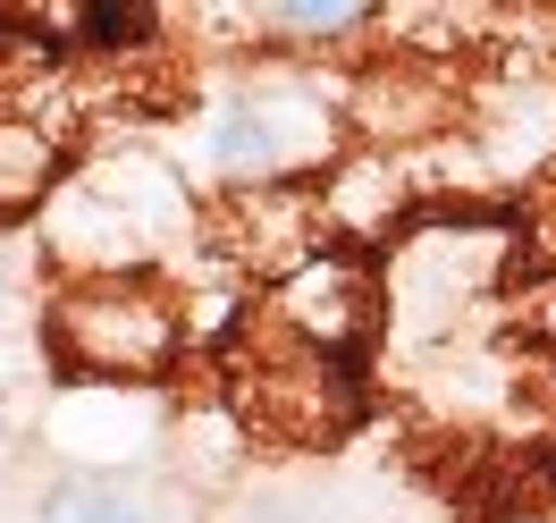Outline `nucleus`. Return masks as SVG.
<instances>
[{
	"mask_svg": "<svg viewBox=\"0 0 556 523\" xmlns=\"http://www.w3.org/2000/svg\"><path fill=\"white\" fill-rule=\"evenodd\" d=\"M51 347L76 372H161L177 354V304L152 279L68 287L60 313H51Z\"/></svg>",
	"mask_w": 556,
	"mask_h": 523,
	"instance_id": "1",
	"label": "nucleus"
},
{
	"mask_svg": "<svg viewBox=\"0 0 556 523\" xmlns=\"http://www.w3.org/2000/svg\"><path fill=\"white\" fill-rule=\"evenodd\" d=\"M270 321L304 354H329V363H338V354L363 347V329H371V271L346 262V253H320V262H304V271H287V279L270 287Z\"/></svg>",
	"mask_w": 556,
	"mask_h": 523,
	"instance_id": "2",
	"label": "nucleus"
},
{
	"mask_svg": "<svg viewBox=\"0 0 556 523\" xmlns=\"http://www.w3.org/2000/svg\"><path fill=\"white\" fill-rule=\"evenodd\" d=\"M51 144L35 136V127H17V119H0V211H17V203H35L42 186H51Z\"/></svg>",
	"mask_w": 556,
	"mask_h": 523,
	"instance_id": "3",
	"label": "nucleus"
},
{
	"mask_svg": "<svg viewBox=\"0 0 556 523\" xmlns=\"http://www.w3.org/2000/svg\"><path fill=\"white\" fill-rule=\"evenodd\" d=\"M371 9L363 0H287V9H270V35H354Z\"/></svg>",
	"mask_w": 556,
	"mask_h": 523,
	"instance_id": "4",
	"label": "nucleus"
},
{
	"mask_svg": "<svg viewBox=\"0 0 556 523\" xmlns=\"http://www.w3.org/2000/svg\"><path fill=\"white\" fill-rule=\"evenodd\" d=\"M42 523H152V515H143L127 489H60L42 507Z\"/></svg>",
	"mask_w": 556,
	"mask_h": 523,
	"instance_id": "5",
	"label": "nucleus"
},
{
	"mask_svg": "<svg viewBox=\"0 0 556 523\" xmlns=\"http://www.w3.org/2000/svg\"><path fill=\"white\" fill-rule=\"evenodd\" d=\"M143 26H152V9H118V0L76 9V42H93V51H127V42H143Z\"/></svg>",
	"mask_w": 556,
	"mask_h": 523,
	"instance_id": "6",
	"label": "nucleus"
},
{
	"mask_svg": "<svg viewBox=\"0 0 556 523\" xmlns=\"http://www.w3.org/2000/svg\"><path fill=\"white\" fill-rule=\"evenodd\" d=\"M253 523H320L313 507H270V515H253Z\"/></svg>",
	"mask_w": 556,
	"mask_h": 523,
	"instance_id": "7",
	"label": "nucleus"
}]
</instances>
